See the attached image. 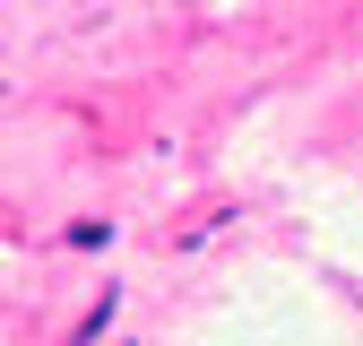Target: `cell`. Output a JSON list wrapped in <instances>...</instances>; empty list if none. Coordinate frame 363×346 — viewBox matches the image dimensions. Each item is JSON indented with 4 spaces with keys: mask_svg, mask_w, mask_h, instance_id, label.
<instances>
[{
    "mask_svg": "<svg viewBox=\"0 0 363 346\" xmlns=\"http://www.w3.org/2000/svg\"><path fill=\"white\" fill-rule=\"evenodd\" d=\"M113 303H121V294H113V286H104V294H96V303H86V312H78V337H96V329H104V320H113Z\"/></svg>",
    "mask_w": 363,
    "mask_h": 346,
    "instance_id": "cell-1",
    "label": "cell"
},
{
    "mask_svg": "<svg viewBox=\"0 0 363 346\" xmlns=\"http://www.w3.org/2000/svg\"><path fill=\"white\" fill-rule=\"evenodd\" d=\"M61 242H69V251H104V242H113V234H104V225H96V216H78V225H69V234H61Z\"/></svg>",
    "mask_w": 363,
    "mask_h": 346,
    "instance_id": "cell-2",
    "label": "cell"
}]
</instances>
